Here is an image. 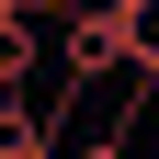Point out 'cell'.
Returning a JSON list of instances; mask_svg holds the SVG:
<instances>
[{
	"mask_svg": "<svg viewBox=\"0 0 159 159\" xmlns=\"http://www.w3.org/2000/svg\"><path fill=\"white\" fill-rule=\"evenodd\" d=\"M46 34H57V11H46V0H34L23 23H0V91H34V46H46Z\"/></svg>",
	"mask_w": 159,
	"mask_h": 159,
	"instance_id": "6da1fadb",
	"label": "cell"
},
{
	"mask_svg": "<svg viewBox=\"0 0 159 159\" xmlns=\"http://www.w3.org/2000/svg\"><path fill=\"white\" fill-rule=\"evenodd\" d=\"M125 68L159 91V0H125Z\"/></svg>",
	"mask_w": 159,
	"mask_h": 159,
	"instance_id": "7a4b0ae2",
	"label": "cell"
},
{
	"mask_svg": "<svg viewBox=\"0 0 159 159\" xmlns=\"http://www.w3.org/2000/svg\"><path fill=\"white\" fill-rule=\"evenodd\" d=\"M68 159H125V136H80V148H68Z\"/></svg>",
	"mask_w": 159,
	"mask_h": 159,
	"instance_id": "3957f363",
	"label": "cell"
},
{
	"mask_svg": "<svg viewBox=\"0 0 159 159\" xmlns=\"http://www.w3.org/2000/svg\"><path fill=\"white\" fill-rule=\"evenodd\" d=\"M23 11H34V0H0V23H23Z\"/></svg>",
	"mask_w": 159,
	"mask_h": 159,
	"instance_id": "277c9868",
	"label": "cell"
}]
</instances>
